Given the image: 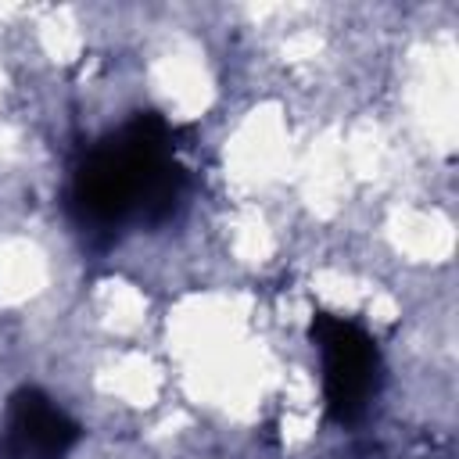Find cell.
Returning <instances> with one entry per match:
<instances>
[{
	"label": "cell",
	"mask_w": 459,
	"mask_h": 459,
	"mask_svg": "<svg viewBox=\"0 0 459 459\" xmlns=\"http://www.w3.org/2000/svg\"><path fill=\"white\" fill-rule=\"evenodd\" d=\"M319 341H323V355H326V394H330V409L344 420L355 416L369 391H373V377H377V351L373 341L341 323H319Z\"/></svg>",
	"instance_id": "obj_1"
}]
</instances>
